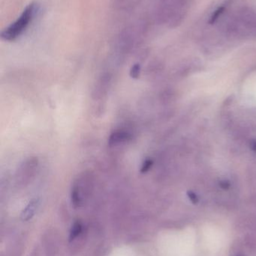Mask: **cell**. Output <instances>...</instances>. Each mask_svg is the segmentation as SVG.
Wrapping results in <instances>:
<instances>
[{"mask_svg":"<svg viewBox=\"0 0 256 256\" xmlns=\"http://www.w3.org/2000/svg\"><path fill=\"white\" fill-rule=\"evenodd\" d=\"M36 12L37 4L34 2L30 3L23 10L19 18L2 32V38L7 42H14L22 36L34 19Z\"/></svg>","mask_w":256,"mask_h":256,"instance_id":"cell-1","label":"cell"},{"mask_svg":"<svg viewBox=\"0 0 256 256\" xmlns=\"http://www.w3.org/2000/svg\"><path fill=\"white\" fill-rule=\"evenodd\" d=\"M37 206L38 200H34L31 202H30L27 207L24 209L22 215H21L23 220H29L34 216L35 212H36V208H37Z\"/></svg>","mask_w":256,"mask_h":256,"instance_id":"cell-2","label":"cell"},{"mask_svg":"<svg viewBox=\"0 0 256 256\" xmlns=\"http://www.w3.org/2000/svg\"><path fill=\"white\" fill-rule=\"evenodd\" d=\"M127 138L128 134L126 132L117 131V132H114L110 137L109 144L112 146V144L120 142L123 141V140H126Z\"/></svg>","mask_w":256,"mask_h":256,"instance_id":"cell-3","label":"cell"},{"mask_svg":"<svg viewBox=\"0 0 256 256\" xmlns=\"http://www.w3.org/2000/svg\"><path fill=\"white\" fill-rule=\"evenodd\" d=\"M81 232H82V225H81V222H75L72 230H71L70 234H69V240L72 242V240H75L81 234Z\"/></svg>","mask_w":256,"mask_h":256,"instance_id":"cell-4","label":"cell"},{"mask_svg":"<svg viewBox=\"0 0 256 256\" xmlns=\"http://www.w3.org/2000/svg\"><path fill=\"white\" fill-rule=\"evenodd\" d=\"M140 74H141V66L139 64H135L132 66V68L130 70V75L132 78H138Z\"/></svg>","mask_w":256,"mask_h":256,"instance_id":"cell-5","label":"cell"},{"mask_svg":"<svg viewBox=\"0 0 256 256\" xmlns=\"http://www.w3.org/2000/svg\"><path fill=\"white\" fill-rule=\"evenodd\" d=\"M150 166H151V161L147 160L146 162H144L141 170V172H145L148 171Z\"/></svg>","mask_w":256,"mask_h":256,"instance_id":"cell-6","label":"cell"}]
</instances>
